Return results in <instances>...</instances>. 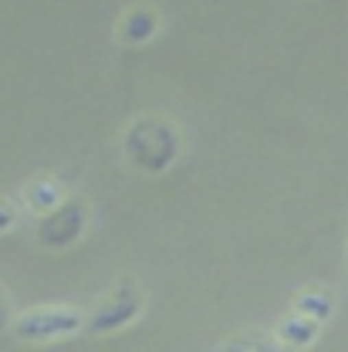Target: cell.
<instances>
[{
	"mask_svg": "<svg viewBox=\"0 0 348 352\" xmlns=\"http://www.w3.org/2000/svg\"><path fill=\"white\" fill-rule=\"evenodd\" d=\"M179 149H183V135L170 116H156V112L135 116L122 132L126 163L146 176H163L179 160Z\"/></svg>",
	"mask_w": 348,
	"mask_h": 352,
	"instance_id": "6da1fadb",
	"label": "cell"
},
{
	"mask_svg": "<svg viewBox=\"0 0 348 352\" xmlns=\"http://www.w3.org/2000/svg\"><path fill=\"white\" fill-rule=\"evenodd\" d=\"M88 315L75 305H38V308H24L10 332L21 339V342H65V339H75L78 332H85Z\"/></svg>",
	"mask_w": 348,
	"mask_h": 352,
	"instance_id": "7a4b0ae2",
	"label": "cell"
},
{
	"mask_svg": "<svg viewBox=\"0 0 348 352\" xmlns=\"http://www.w3.org/2000/svg\"><path fill=\"white\" fill-rule=\"evenodd\" d=\"M142 308H146L142 285H139L135 278H119V281L108 288V295L91 308L85 332L88 336H115V332L129 329L132 322L142 315Z\"/></svg>",
	"mask_w": 348,
	"mask_h": 352,
	"instance_id": "3957f363",
	"label": "cell"
},
{
	"mask_svg": "<svg viewBox=\"0 0 348 352\" xmlns=\"http://www.w3.org/2000/svg\"><path fill=\"white\" fill-rule=\"evenodd\" d=\"M91 207L85 197H65L58 207H51L38 220V244L44 251H68L75 248L88 230Z\"/></svg>",
	"mask_w": 348,
	"mask_h": 352,
	"instance_id": "277c9868",
	"label": "cell"
},
{
	"mask_svg": "<svg viewBox=\"0 0 348 352\" xmlns=\"http://www.w3.org/2000/svg\"><path fill=\"white\" fill-rule=\"evenodd\" d=\"M159 10L152 3H132L122 10L119 24H115V34L122 44H149L159 34Z\"/></svg>",
	"mask_w": 348,
	"mask_h": 352,
	"instance_id": "5b68a950",
	"label": "cell"
},
{
	"mask_svg": "<svg viewBox=\"0 0 348 352\" xmlns=\"http://www.w3.org/2000/svg\"><path fill=\"white\" fill-rule=\"evenodd\" d=\"M65 197H68V193H65L61 179L51 173H38L24 183V204H27V210H34V214H47V210L58 207Z\"/></svg>",
	"mask_w": 348,
	"mask_h": 352,
	"instance_id": "8992f818",
	"label": "cell"
},
{
	"mask_svg": "<svg viewBox=\"0 0 348 352\" xmlns=\"http://www.w3.org/2000/svg\"><path fill=\"white\" fill-rule=\"evenodd\" d=\"M318 332H321V322L318 318H311L305 311H298V308H291V315L281 322V329H277V339H284L288 346H294V349H305L311 346L314 339H318Z\"/></svg>",
	"mask_w": 348,
	"mask_h": 352,
	"instance_id": "52a82bcc",
	"label": "cell"
},
{
	"mask_svg": "<svg viewBox=\"0 0 348 352\" xmlns=\"http://www.w3.org/2000/svg\"><path fill=\"white\" fill-rule=\"evenodd\" d=\"M294 308L305 311V315H311V318H318V322H328L332 311H335V298H332L328 292H321V288H311L305 295H298Z\"/></svg>",
	"mask_w": 348,
	"mask_h": 352,
	"instance_id": "ba28073f",
	"label": "cell"
},
{
	"mask_svg": "<svg viewBox=\"0 0 348 352\" xmlns=\"http://www.w3.org/2000/svg\"><path fill=\"white\" fill-rule=\"evenodd\" d=\"M21 223V207L10 197H0V234H10Z\"/></svg>",
	"mask_w": 348,
	"mask_h": 352,
	"instance_id": "9c48e42d",
	"label": "cell"
},
{
	"mask_svg": "<svg viewBox=\"0 0 348 352\" xmlns=\"http://www.w3.org/2000/svg\"><path fill=\"white\" fill-rule=\"evenodd\" d=\"M14 305H10V295H7V288H0V336L14 325Z\"/></svg>",
	"mask_w": 348,
	"mask_h": 352,
	"instance_id": "30bf717a",
	"label": "cell"
},
{
	"mask_svg": "<svg viewBox=\"0 0 348 352\" xmlns=\"http://www.w3.org/2000/svg\"><path fill=\"white\" fill-rule=\"evenodd\" d=\"M345 254H348V251H345Z\"/></svg>",
	"mask_w": 348,
	"mask_h": 352,
	"instance_id": "8fae6325",
	"label": "cell"
}]
</instances>
